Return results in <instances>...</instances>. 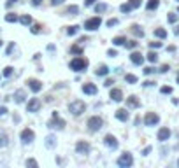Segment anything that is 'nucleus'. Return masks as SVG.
Wrapping results in <instances>:
<instances>
[{
	"instance_id": "56",
	"label": "nucleus",
	"mask_w": 179,
	"mask_h": 168,
	"mask_svg": "<svg viewBox=\"0 0 179 168\" xmlns=\"http://www.w3.org/2000/svg\"><path fill=\"white\" fill-rule=\"evenodd\" d=\"M174 33H176V35L179 37V27H176V28H174Z\"/></svg>"
},
{
	"instance_id": "6",
	"label": "nucleus",
	"mask_w": 179,
	"mask_h": 168,
	"mask_svg": "<svg viewBox=\"0 0 179 168\" xmlns=\"http://www.w3.org/2000/svg\"><path fill=\"white\" fill-rule=\"evenodd\" d=\"M132 165H134V158H132V154H130V152H123V154L118 158V166L130 168Z\"/></svg>"
},
{
	"instance_id": "31",
	"label": "nucleus",
	"mask_w": 179,
	"mask_h": 168,
	"mask_svg": "<svg viewBox=\"0 0 179 168\" xmlns=\"http://www.w3.org/2000/svg\"><path fill=\"white\" fill-rule=\"evenodd\" d=\"M70 53L72 54H77V56H81V54H83V47H81V46H72L70 47Z\"/></svg>"
},
{
	"instance_id": "41",
	"label": "nucleus",
	"mask_w": 179,
	"mask_h": 168,
	"mask_svg": "<svg viewBox=\"0 0 179 168\" xmlns=\"http://www.w3.org/2000/svg\"><path fill=\"white\" fill-rule=\"evenodd\" d=\"M105 25H107L109 28H112V27H116V25H118V19H114V18H112V19H109V21L105 23Z\"/></svg>"
},
{
	"instance_id": "47",
	"label": "nucleus",
	"mask_w": 179,
	"mask_h": 168,
	"mask_svg": "<svg viewBox=\"0 0 179 168\" xmlns=\"http://www.w3.org/2000/svg\"><path fill=\"white\" fill-rule=\"evenodd\" d=\"M39 32H40L39 25H33V27H32V33H39Z\"/></svg>"
},
{
	"instance_id": "53",
	"label": "nucleus",
	"mask_w": 179,
	"mask_h": 168,
	"mask_svg": "<svg viewBox=\"0 0 179 168\" xmlns=\"http://www.w3.org/2000/svg\"><path fill=\"white\" fill-rule=\"evenodd\" d=\"M149 152H151V147H146V149L142 151V154H144V156H148Z\"/></svg>"
},
{
	"instance_id": "34",
	"label": "nucleus",
	"mask_w": 179,
	"mask_h": 168,
	"mask_svg": "<svg viewBox=\"0 0 179 168\" xmlns=\"http://www.w3.org/2000/svg\"><path fill=\"white\" fill-rule=\"evenodd\" d=\"M137 44H139V42H137V40H126V49H130V51H134L135 47H137Z\"/></svg>"
},
{
	"instance_id": "49",
	"label": "nucleus",
	"mask_w": 179,
	"mask_h": 168,
	"mask_svg": "<svg viewBox=\"0 0 179 168\" xmlns=\"http://www.w3.org/2000/svg\"><path fill=\"white\" fill-rule=\"evenodd\" d=\"M95 2H97V0H84V5L90 7V5H95Z\"/></svg>"
},
{
	"instance_id": "35",
	"label": "nucleus",
	"mask_w": 179,
	"mask_h": 168,
	"mask_svg": "<svg viewBox=\"0 0 179 168\" xmlns=\"http://www.w3.org/2000/svg\"><path fill=\"white\" fill-rule=\"evenodd\" d=\"M128 4H130L132 9H139L141 4H142V0H128Z\"/></svg>"
},
{
	"instance_id": "48",
	"label": "nucleus",
	"mask_w": 179,
	"mask_h": 168,
	"mask_svg": "<svg viewBox=\"0 0 179 168\" xmlns=\"http://www.w3.org/2000/svg\"><path fill=\"white\" fill-rule=\"evenodd\" d=\"M112 84H114V79H107L105 82H104V86H107V88H111Z\"/></svg>"
},
{
	"instance_id": "14",
	"label": "nucleus",
	"mask_w": 179,
	"mask_h": 168,
	"mask_svg": "<svg viewBox=\"0 0 179 168\" xmlns=\"http://www.w3.org/2000/svg\"><path fill=\"white\" fill-rule=\"evenodd\" d=\"M170 135H172V133H170V130L163 126V128L158 130V135H156V137H158V140H160V142H167V140L170 138Z\"/></svg>"
},
{
	"instance_id": "2",
	"label": "nucleus",
	"mask_w": 179,
	"mask_h": 168,
	"mask_svg": "<svg viewBox=\"0 0 179 168\" xmlns=\"http://www.w3.org/2000/svg\"><path fill=\"white\" fill-rule=\"evenodd\" d=\"M84 111H86V103L83 100H74V102L69 103V112L74 116H81Z\"/></svg>"
},
{
	"instance_id": "33",
	"label": "nucleus",
	"mask_w": 179,
	"mask_h": 168,
	"mask_svg": "<svg viewBox=\"0 0 179 168\" xmlns=\"http://www.w3.org/2000/svg\"><path fill=\"white\" fill-rule=\"evenodd\" d=\"M120 11H121L123 14H128L130 11H132V7H130V4L126 2V4H121V5H120Z\"/></svg>"
},
{
	"instance_id": "21",
	"label": "nucleus",
	"mask_w": 179,
	"mask_h": 168,
	"mask_svg": "<svg viewBox=\"0 0 179 168\" xmlns=\"http://www.w3.org/2000/svg\"><path fill=\"white\" fill-rule=\"evenodd\" d=\"M107 74H109V68L105 65H100L99 68H97V72H95L97 77H104V75H107Z\"/></svg>"
},
{
	"instance_id": "7",
	"label": "nucleus",
	"mask_w": 179,
	"mask_h": 168,
	"mask_svg": "<svg viewBox=\"0 0 179 168\" xmlns=\"http://www.w3.org/2000/svg\"><path fill=\"white\" fill-rule=\"evenodd\" d=\"M21 142L25 144V146H28V144H32L33 142V138H35V133H33V130H30V128H25L21 131Z\"/></svg>"
},
{
	"instance_id": "17",
	"label": "nucleus",
	"mask_w": 179,
	"mask_h": 168,
	"mask_svg": "<svg viewBox=\"0 0 179 168\" xmlns=\"http://www.w3.org/2000/svg\"><path fill=\"white\" fill-rule=\"evenodd\" d=\"M83 93L84 95H95L97 93V86L95 84H91V82H86V84H83Z\"/></svg>"
},
{
	"instance_id": "58",
	"label": "nucleus",
	"mask_w": 179,
	"mask_h": 168,
	"mask_svg": "<svg viewBox=\"0 0 179 168\" xmlns=\"http://www.w3.org/2000/svg\"><path fill=\"white\" fill-rule=\"evenodd\" d=\"M177 84H179V75H177Z\"/></svg>"
},
{
	"instance_id": "55",
	"label": "nucleus",
	"mask_w": 179,
	"mask_h": 168,
	"mask_svg": "<svg viewBox=\"0 0 179 168\" xmlns=\"http://www.w3.org/2000/svg\"><path fill=\"white\" fill-rule=\"evenodd\" d=\"M153 84H155V82H151V81H146V82H144V86L148 88V86H153Z\"/></svg>"
},
{
	"instance_id": "52",
	"label": "nucleus",
	"mask_w": 179,
	"mask_h": 168,
	"mask_svg": "<svg viewBox=\"0 0 179 168\" xmlns=\"http://www.w3.org/2000/svg\"><path fill=\"white\" fill-rule=\"evenodd\" d=\"M40 4H42V0H32V5H35V7L40 5Z\"/></svg>"
},
{
	"instance_id": "50",
	"label": "nucleus",
	"mask_w": 179,
	"mask_h": 168,
	"mask_svg": "<svg viewBox=\"0 0 179 168\" xmlns=\"http://www.w3.org/2000/svg\"><path fill=\"white\" fill-rule=\"evenodd\" d=\"M5 114H7V109H5V107H0V117H4Z\"/></svg>"
},
{
	"instance_id": "20",
	"label": "nucleus",
	"mask_w": 179,
	"mask_h": 168,
	"mask_svg": "<svg viewBox=\"0 0 179 168\" xmlns=\"http://www.w3.org/2000/svg\"><path fill=\"white\" fill-rule=\"evenodd\" d=\"M14 100H16V103H23L25 102V91H23V89H18V91L14 93Z\"/></svg>"
},
{
	"instance_id": "59",
	"label": "nucleus",
	"mask_w": 179,
	"mask_h": 168,
	"mask_svg": "<svg viewBox=\"0 0 179 168\" xmlns=\"http://www.w3.org/2000/svg\"><path fill=\"white\" fill-rule=\"evenodd\" d=\"M0 46H2V40H0Z\"/></svg>"
},
{
	"instance_id": "42",
	"label": "nucleus",
	"mask_w": 179,
	"mask_h": 168,
	"mask_svg": "<svg viewBox=\"0 0 179 168\" xmlns=\"http://www.w3.org/2000/svg\"><path fill=\"white\" fill-rule=\"evenodd\" d=\"M153 72H155V68H153V67H146V68H144V74H146V75H151Z\"/></svg>"
},
{
	"instance_id": "62",
	"label": "nucleus",
	"mask_w": 179,
	"mask_h": 168,
	"mask_svg": "<svg viewBox=\"0 0 179 168\" xmlns=\"http://www.w3.org/2000/svg\"><path fill=\"white\" fill-rule=\"evenodd\" d=\"M177 2H179V0H177Z\"/></svg>"
},
{
	"instance_id": "13",
	"label": "nucleus",
	"mask_w": 179,
	"mask_h": 168,
	"mask_svg": "<svg viewBox=\"0 0 179 168\" xmlns=\"http://www.w3.org/2000/svg\"><path fill=\"white\" fill-rule=\"evenodd\" d=\"M28 88L33 91V93H39V91H42V82L40 81H37V79H28Z\"/></svg>"
},
{
	"instance_id": "38",
	"label": "nucleus",
	"mask_w": 179,
	"mask_h": 168,
	"mask_svg": "<svg viewBox=\"0 0 179 168\" xmlns=\"http://www.w3.org/2000/svg\"><path fill=\"white\" fill-rule=\"evenodd\" d=\"M148 62H151V63H156L158 62V54L156 53H148Z\"/></svg>"
},
{
	"instance_id": "26",
	"label": "nucleus",
	"mask_w": 179,
	"mask_h": 168,
	"mask_svg": "<svg viewBox=\"0 0 179 168\" xmlns=\"http://www.w3.org/2000/svg\"><path fill=\"white\" fill-rule=\"evenodd\" d=\"M19 23H21V25H25V27H30V25H32V18L28 16V14H25V16H21V18H19Z\"/></svg>"
},
{
	"instance_id": "9",
	"label": "nucleus",
	"mask_w": 179,
	"mask_h": 168,
	"mask_svg": "<svg viewBox=\"0 0 179 168\" xmlns=\"http://www.w3.org/2000/svg\"><path fill=\"white\" fill-rule=\"evenodd\" d=\"M90 151H91V146H90L88 142H84V140H79L76 144V152L77 154H90Z\"/></svg>"
},
{
	"instance_id": "3",
	"label": "nucleus",
	"mask_w": 179,
	"mask_h": 168,
	"mask_svg": "<svg viewBox=\"0 0 179 168\" xmlns=\"http://www.w3.org/2000/svg\"><path fill=\"white\" fill-rule=\"evenodd\" d=\"M86 126H88L90 131L95 133L104 126V121H102V117H99V116H91V117L88 119V123H86Z\"/></svg>"
},
{
	"instance_id": "36",
	"label": "nucleus",
	"mask_w": 179,
	"mask_h": 168,
	"mask_svg": "<svg viewBox=\"0 0 179 168\" xmlns=\"http://www.w3.org/2000/svg\"><path fill=\"white\" fill-rule=\"evenodd\" d=\"M13 74H14V68H13V67H5L4 72H2V75H4V77H11Z\"/></svg>"
},
{
	"instance_id": "24",
	"label": "nucleus",
	"mask_w": 179,
	"mask_h": 168,
	"mask_svg": "<svg viewBox=\"0 0 179 168\" xmlns=\"http://www.w3.org/2000/svg\"><path fill=\"white\" fill-rule=\"evenodd\" d=\"M112 44L114 46H125L126 44V37H114V39H112Z\"/></svg>"
},
{
	"instance_id": "4",
	"label": "nucleus",
	"mask_w": 179,
	"mask_h": 168,
	"mask_svg": "<svg viewBox=\"0 0 179 168\" xmlns=\"http://www.w3.org/2000/svg\"><path fill=\"white\" fill-rule=\"evenodd\" d=\"M48 128H51V130H63L65 128V121L60 117L58 112H53V119L48 123Z\"/></svg>"
},
{
	"instance_id": "5",
	"label": "nucleus",
	"mask_w": 179,
	"mask_h": 168,
	"mask_svg": "<svg viewBox=\"0 0 179 168\" xmlns=\"http://www.w3.org/2000/svg\"><path fill=\"white\" fill-rule=\"evenodd\" d=\"M100 25H102V19H100V16H95V18H90L84 21V30L88 32H93V30H99Z\"/></svg>"
},
{
	"instance_id": "29",
	"label": "nucleus",
	"mask_w": 179,
	"mask_h": 168,
	"mask_svg": "<svg viewBox=\"0 0 179 168\" xmlns=\"http://www.w3.org/2000/svg\"><path fill=\"white\" fill-rule=\"evenodd\" d=\"M125 81H126L128 84H135L139 79H137V75H134V74H126V75H125Z\"/></svg>"
},
{
	"instance_id": "23",
	"label": "nucleus",
	"mask_w": 179,
	"mask_h": 168,
	"mask_svg": "<svg viewBox=\"0 0 179 168\" xmlns=\"http://www.w3.org/2000/svg\"><path fill=\"white\" fill-rule=\"evenodd\" d=\"M105 11H107V4H102V2H100V4H95V12L97 14H102V12H105Z\"/></svg>"
},
{
	"instance_id": "1",
	"label": "nucleus",
	"mask_w": 179,
	"mask_h": 168,
	"mask_svg": "<svg viewBox=\"0 0 179 168\" xmlns=\"http://www.w3.org/2000/svg\"><path fill=\"white\" fill-rule=\"evenodd\" d=\"M88 60L86 58H81V56H77V58H74L70 62V68L74 72H86V68H88Z\"/></svg>"
},
{
	"instance_id": "30",
	"label": "nucleus",
	"mask_w": 179,
	"mask_h": 168,
	"mask_svg": "<svg viewBox=\"0 0 179 168\" xmlns=\"http://www.w3.org/2000/svg\"><path fill=\"white\" fill-rule=\"evenodd\" d=\"M18 19H19V18H18V16H16L14 12H9L7 16H5V21H7V23H16Z\"/></svg>"
},
{
	"instance_id": "8",
	"label": "nucleus",
	"mask_w": 179,
	"mask_h": 168,
	"mask_svg": "<svg viewBox=\"0 0 179 168\" xmlns=\"http://www.w3.org/2000/svg\"><path fill=\"white\" fill-rule=\"evenodd\" d=\"M158 123H160V116L155 114V112H148L146 117H144V124L146 126H156Z\"/></svg>"
},
{
	"instance_id": "12",
	"label": "nucleus",
	"mask_w": 179,
	"mask_h": 168,
	"mask_svg": "<svg viewBox=\"0 0 179 168\" xmlns=\"http://www.w3.org/2000/svg\"><path fill=\"white\" fill-rule=\"evenodd\" d=\"M130 62L134 63V65H142L144 63V54L139 53V51H132V54H130Z\"/></svg>"
},
{
	"instance_id": "27",
	"label": "nucleus",
	"mask_w": 179,
	"mask_h": 168,
	"mask_svg": "<svg viewBox=\"0 0 179 168\" xmlns=\"http://www.w3.org/2000/svg\"><path fill=\"white\" fill-rule=\"evenodd\" d=\"M56 146V138L53 137V135H49V137H46V147H54Z\"/></svg>"
},
{
	"instance_id": "54",
	"label": "nucleus",
	"mask_w": 179,
	"mask_h": 168,
	"mask_svg": "<svg viewBox=\"0 0 179 168\" xmlns=\"http://www.w3.org/2000/svg\"><path fill=\"white\" fill-rule=\"evenodd\" d=\"M13 49H14V42L9 46V47H7V54H11V51H13Z\"/></svg>"
},
{
	"instance_id": "22",
	"label": "nucleus",
	"mask_w": 179,
	"mask_h": 168,
	"mask_svg": "<svg viewBox=\"0 0 179 168\" xmlns=\"http://www.w3.org/2000/svg\"><path fill=\"white\" fill-rule=\"evenodd\" d=\"M158 5H160V0H149L148 4H146V9L148 11H156Z\"/></svg>"
},
{
	"instance_id": "10",
	"label": "nucleus",
	"mask_w": 179,
	"mask_h": 168,
	"mask_svg": "<svg viewBox=\"0 0 179 168\" xmlns=\"http://www.w3.org/2000/svg\"><path fill=\"white\" fill-rule=\"evenodd\" d=\"M40 107H42V103H40L39 98H30L28 103H27V111L28 112H39Z\"/></svg>"
},
{
	"instance_id": "45",
	"label": "nucleus",
	"mask_w": 179,
	"mask_h": 168,
	"mask_svg": "<svg viewBox=\"0 0 179 168\" xmlns=\"http://www.w3.org/2000/svg\"><path fill=\"white\" fill-rule=\"evenodd\" d=\"M107 56H111V58L118 56V53H116V49H109V51H107Z\"/></svg>"
},
{
	"instance_id": "18",
	"label": "nucleus",
	"mask_w": 179,
	"mask_h": 168,
	"mask_svg": "<svg viewBox=\"0 0 179 168\" xmlns=\"http://www.w3.org/2000/svg\"><path fill=\"white\" fill-rule=\"evenodd\" d=\"M126 107H128V109H137V107H141L139 98L134 96V95H132V96H128V98H126Z\"/></svg>"
},
{
	"instance_id": "37",
	"label": "nucleus",
	"mask_w": 179,
	"mask_h": 168,
	"mask_svg": "<svg viewBox=\"0 0 179 168\" xmlns=\"http://www.w3.org/2000/svg\"><path fill=\"white\" fill-rule=\"evenodd\" d=\"M77 32H79V27H77V25H74V27H69V28H67V35H76Z\"/></svg>"
},
{
	"instance_id": "16",
	"label": "nucleus",
	"mask_w": 179,
	"mask_h": 168,
	"mask_svg": "<svg viewBox=\"0 0 179 168\" xmlns=\"http://www.w3.org/2000/svg\"><path fill=\"white\" fill-rule=\"evenodd\" d=\"M128 117H130V114H128V111H126V109H118V111H116V119L118 121L126 123V121H128Z\"/></svg>"
},
{
	"instance_id": "51",
	"label": "nucleus",
	"mask_w": 179,
	"mask_h": 168,
	"mask_svg": "<svg viewBox=\"0 0 179 168\" xmlns=\"http://www.w3.org/2000/svg\"><path fill=\"white\" fill-rule=\"evenodd\" d=\"M160 72H161V74H165V72H169V65H163V67L160 68Z\"/></svg>"
},
{
	"instance_id": "15",
	"label": "nucleus",
	"mask_w": 179,
	"mask_h": 168,
	"mask_svg": "<svg viewBox=\"0 0 179 168\" xmlns=\"http://www.w3.org/2000/svg\"><path fill=\"white\" fill-rule=\"evenodd\" d=\"M109 96H111L112 102H121V100H123V91L118 89V88H112L111 93H109Z\"/></svg>"
},
{
	"instance_id": "25",
	"label": "nucleus",
	"mask_w": 179,
	"mask_h": 168,
	"mask_svg": "<svg viewBox=\"0 0 179 168\" xmlns=\"http://www.w3.org/2000/svg\"><path fill=\"white\" fill-rule=\"evenodd\" d=\"M155 37H158V39H165V37H167V30H165V28H156V30H155Z\"/></svg>"
},
{
	"instance_id": "19",
	"label": "nucleus",
	"mask_w": 179,
	"mask_h": 168,
	"mask_svg": "<svg viewBox=\"0 0 179 168\" xmlns=\"http://www.w3.org/2000/svg\"><path fill=\"white\" fill-rule=\"evenodd\" d=\"M132 33H134L137 39H139V37L142 39V37H144V30L139 27V25H132Z\"/></svg>"
},
{
	"instance_id": "61",
	"label": "nucleus",
	"mask_w": 179,
	"mask_h": 168,
	"mask_svg": "<svg viewBox=\"0 0 179 168\" xmlns=\"http://www.w3.org/2000/svg\"><path fill=\"white\" fill-rule=\"evenodd\" d=\"M177 14H179V9H177Z\"/></svg>"
},
{
	"instance_id": "43",
	"label": "nucleus",
	"mask_w": 179,
	"mask_h": 168,
	"mask_svg": "<svg viewBox=\"0 0 179 168\" xmlns=\"http://www.w3.org/2000/svg\"><path fill=\"white\" fill-rule=\"evenodd\" d=\"M149 47H151V49H158V47H161V42H151Z\"/></svg>"
},
{
	"instance_id": "57",
	"label": "nucleus",
	"mask_w": 179,
	"mask_h": 168,
	"mask_svg": "<svg viewBox=\"0 0 179 168\" xmlns=\"http://www.w3.org/2000/svg\"><path fill=\"white\" fill-rule=\"evenodd\" d=\"M13 2H18V0H9V4H7V5H11V4H13Z\"/></svg>"
},
{
	"instance_id": "60",
	"label": "nucleus",
	"mask_w": 179,
	"mask_h": 168,
	"mask_svg": "<svg viewBox=\"0 0 179 168\" xmlns=\"http://www.w3.org/2000/svg\"><path fill=\"white\" fill-rule=\"evenodd\" d=\"M177 166H179V161H177Z\"/></svg>"
},
{
	"instance_id": "40",
	"label": "nucleus",
	"mask_w": 179,
	"mask_h": 168,
	"mask_svg": "<svg viewBox=\"0 0 179 168\" xmlns=\"http://www.w3.org/2000/svg\"><path fill=\"white\" fill-rule=\"evenodd\" d=\"M160 93H163V95H170V93H172V88H170V86H163V88L160 89Z\"/></svg>"
},
{
	"instance_id": "39",
	"label": "nucleus",
	"mask_w": 179,
	"mask_h": 168,
	"mask_svg": "<svg viewBox=\"0 0 179 168\" xmlns=\"http://www.w3.org/2000/svg\"><path fill=\"white\" fill-rule=\"evenodd\" d=\"M167 21H169V23H172V25H174V23L177 21V14H174V12H170L169 16H167Z\"/></svg>"
},
{
	"instance_id": "11",
	"label": "nucleus",
	"mask_w": 179,
	"mask_h": 168,
	"mask_svg": "<svg viewBox=\"0 0 179 168\" xmlns=\"http://www.w3.org/2000/svg\"><path fill=\"white\" fill-rule=\"evenodd\" d=\"M104 144L109 147V149H112V151H116L118 149V138L114 137V135H105V138H104Z\"/></svg>"
},
{
	"instance_id": "28",
	"label": "nucleus",
	"mask_w": 179,
	"mask_h": 168,
	"mask_svg": "<svg viewBox=\"0 0 179 168\" xmlns=\"http://www.w3.org/2000/svg\"><path fill=\"white\" fill-rule=\"evenodd\" d=\"M7 146H9V138H7L5 133H2V135H0V147L4 149V147H7Z\"/></svg>"
},
{
	"instance_id": "46",
	"label": "nucleus",
	"mask_w": 179,
	"mask_h": 168,
	"mask_svg": "<svg viewBox=\"0 0 179 168\" xmlns=\"http://www.w3.org/2000/svg\"><path fill=\"white\" fill-rule=\"evenodd\" d=\"M63 2H65V0H51V5H54V7H56V5H62Z\"/></svg>"
},
{
	"instance_id": "44",
	"label": "nucleus",
	"mask_w": 179,
	"mask_h": 168,
	"mask_svg": "<svg viewBox=\"0 0 179 168\" xmlns=\"http://www.w3.org/2000/svg\"><path fill=\"white\" fill-rule=\"evenodd\" d=\"M27 166H37L35 159H27Z\"/></svg>"
},
{
	"instance_id": "32",
	"label": "nucleus",
	"mask_w": 179,
	"mask_h": 168,
	"mask_svg": "<svg viewBox=\"0 0 179 168\" xmlns=\"http://www.w3.org/2000/svg\"><path fill=\"white\" fill-rule=\"evenodd\" d=\"M77 12H79V7H77V5H70L67 9V14H70V16H77Z\"/></svg>"
}]
</instances>
